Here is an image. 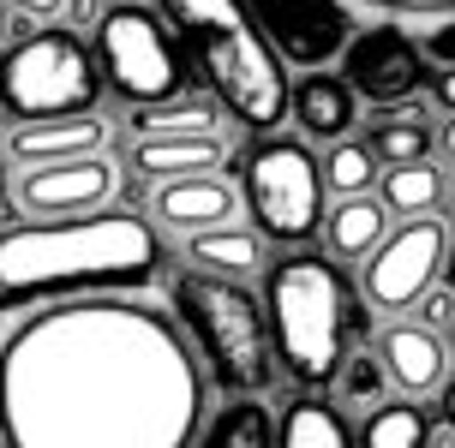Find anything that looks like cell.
I'll use <instances>...</instances> for the list:
<instances>
[{
  "instance_id": "19",
  "label": "cell",
  "mask_w": 455,
  "mask_h": 448,
  "mask_svg": "<svg viewBox=\"0 0 455 448\" xmlns=\"http://www.w3.org/2000/svg\"><path fill=\"white\" fill-rule=\"evenodd\" d=\"M222 102H204V96H168L156 108H132V132L138 138H210L222 132Z\"/></svg>"
},
{
  "instance_id": "25",
  "label": "cell",
  "mask_w": 455,
  "mask_h": 448,
  "mask_svg": "<svg viewBox=\"0 0 455 448\" xmlns=\"http://www.w3.org/2000/svg\"><path fill=\"white\" fill-rule=\"evenodd\" d=\"M354 443L360 448H426L432 443V419L413 401H384L378 413H365V425H360Z\"/></svg>"
},
{
  "instance_id": "11",
  "label": "cell",
  "mask_w": 455,
  "mask_h": 448,
  "mask_svg": "<svg viewBox=\"0 0 455 448\" xmlns=\"http://www.w3.org/2000/svg\"><path fill=\"white\" fill-rule=\"evenodd\" d=\"M114 192H120V161H108V150H102V156L24 168L12 198H19V209L36 216V222H78V216L108 209Z\"/></svg>"
},
{
  "instance_id": "33",
  "label": "cell",
  "mask_w": 455,
  "mask_h": 448,
  "mask_svg": "<svg viewBox=\"0 0 455 448\" xmlns=\"http://www.w3.org/2000/svg\"><path fill=\"white\" fill-rule=\"evenodd\" d=\"M443 419H450V430H455V377L443 382Z\"/></svg>"
},
{
  "instance_id": "8",
  "label": "cell",
  "mask_w": 455,
  "mask_h": 448,
  "mask_svg": "<svg viewBox=\"0 0 455 448\" xmlns=\"http://www.w3.org/2000/svg\"><path fill=\"white\" fill-rule=\"evenodd\" d=\"M323 161L294 138H264L246 150V209L275 246H299L323 227Z\"/></svg>"
},
{
  "instance_id": "36",
  "label": "cell",
  "mask_w": 455,
  "mask_h": 448,
  "mask_svg": "<svg viewBox=\"0 0 455 448\" xmlns=\"http://www.w3.org/2000/svg\"><path fill=\"white\" fill-rule=\"evenodd\" d=\"M0 209H6V185H0Z\"/></svg>"
},
{
  "instance_id": "35",
  "label": "cell",
  "mask_w": 455,
  "mask_h": 448,
  "mask_svg": "<svg viewBox=\"0 0 455 448\" xmlns=\"http://www.w3.org/2000/svg\"><path fill=\"white\" fill-rule=\"evenodd\" d=\"M443 275H450V293H455V246H450V263H443Z\"/></svg>"
},
{
  "instance_id": "4",
  "label": "cell",
  "mask_w": 455,
  "mask_h": 448,
  "mask_svg": "<svg viewBox=\"0 0 455 448\" xmlns=\"http://www.w3.org/2000/svg\"><path fill=\"white\" fill-rule=\"evenodd\" d=\"M264 305H270V323H275V358L306 389L336 382L341 365L354 358V335H365V317L354 311V293H347L336 263H323V251L275 257Z\"/></svg>"
},
{
  "instance_id": "14",
  "label": "cell",
  "mask_w": 455,
  "mask_h": 448,
  "mask_svg": "<svg viewBox=\"0 0 455 448\" xmlns=\"http://www.w3.org/2000/svg\"><path fill=\"white\" fill-rule=\"evenodd\" d=\"M102 144H108V120H96V114H60V120H12L6 156L19 161V168H48V161L102 156Z\"/></svg>"
},
{
  "instance_id": "32",
  "label": "cell",
  "mask_w": 455,
  "mask_h": 448,
  "mask_svg": "<svg viewBox=\"0 0 455 448\" xmlns=\"http://www.w3.org/2000/svg\"><path fill=\"white\" fill-rule=\"evenodd\" d=\"M437 108H450V114H455V67L437 72Z\"/></svg>"
},
{
  "instance_id": "5",
  "label": "cell",
  "mask_w": 455,
  "mask_h": 448,
  "mask_svg": "<svg viewBox=\"0 0 455 448\" xmlns=\"http://www.w3.org/2000/svg\"><path fill=\"white\" fill-rule=\"evenodd\" d=\"M174 311L180 323L198 335L210 371L228 395L240 401H258L275 377V341H270V311H258L240 281H222V275H204V269H186L174 275Z\"/></svg>"
},
{
  "instance_id": "22",
  "label": "cell",
  "mask_w": 455,
  "mask_h": 448,
  "mask_svg": "<svg viewBox=\"0 0 455 448\" xmlns=\"http://www.w3.org/2000/svg\"><path fill=\"white\" fill-rule=\"evenodd\" d=\"M275 448H360V443L347 436V419H341L336 401H312V395H299V401L282 413Z\"/></svg>"
},
{
  "instance_id": "23",
  "label": "cell",
  "mask_w": 455,
  "mask_h": 448,
  "mask_svg": "<svg viewBox=\"0 0 455 448\" xmlns=\"http://www.w3.org/2000/svg\"><path fill=\"white\" fill-rule=\"evenodd\" d=\"M378 198H384L389 216H437V203H443V174H437L432 161H413V168H384V185H378Z\"/></svg>"
},
{
  "instance_id": "29",
  "label": "cell",
  "mask_w": 455,
  "mask_h": 448,
  "mask_svg": "<svg viewBox=\"0 0 455 448\" xmlns=\"http://www.w3.org/2000/svg\"><path fill=\"white\" fill-rule=\"evenodd\" d=\"M426 54H432L437 67H455V19H450V24H432V36H426Z\"/></svg>"
},
{
  "instance_id": "10",
  "label": "cell",
  "mask_w": 455,
  "mask_h": 448,
  "mask_svg": "<svg viewBox=\"0 0 455 448\" xmlns=\"http://www.w3.org/2000/svg\"><path fill=\"white\" fill-rule=\"evenodd\" d=\"M251 24L288 67H330L354 43V19L341 0H246Z\"/></svg>"
},
{
  "instance_id": "30",
  "label": "cell",
  "mask_w": 455,
  "mask_h": 448,
  "mask_svg": "<svg viewBox=\"0 0 455 448\" xmlns=\"http://www.w3.org/2000/svg\"><path fill=\"white\" fill-rule=\"evenodd\" d=\"M19 19H36V24H48V19H60L67 12V0H6Z\"/></svg>"
},
{
  "instance_id": "24",
  "label": "cell",
  "mask_w": 455,
  "mask_h": 448,
  "mask_svg": "<svg viewBox=\"0 0 455 448\" xmlns=\"http://www.w3.org/2000/svg\"><path fill=\"white\" fill-rule=\"evenodd\" d=\"M198 448H275V419L258 401H228L210 430L198 436Z\"/></svg>"
},
{
  "instance_id": "20",
  "label": "cell",
  "mask_w": 455,
  "mask_h": 448,
  "mask_svg": "<svg viewBox=\"0 0 455 448\" xmlns=\"http://www.w3.org/2000/svg\"><path fill=\"white\" fill-rule=\"evenodd\" d=\"M186 257L204 269V275H222V281H246L264 269V240L246 233V227H216V233H198L186 240Z\"/></svg>"
},
{
  "instance_id": "13",
  "label": "cell",
  "mask_w": 455,
  "mask_h": 448,
  "mask_svg": "<svg viewBox=\"0 0 455 448\" xmlns=\"http://www.w3.org/2000/svg\"><path fill=\"white\" fill-rule=\"evenodd\" d=\"M150 209H156L162 227H174L186 240L198 233H216V227H234V216L246 209V192L222 174H198V179H162L150 192Z\"/></svg>"
},
{
  "instance_id": "17",
  "label": "cell",
  "mask_w": 455,
  "mask_h": 448,
  "mask_svg": "<svg viewBox=\"0 0 455 448\" xmlns=\"http://www.w3.org/2000/svg\"><path fill=\"white\" fill-rule=\"evenodd\" d=\"M132 174L144 179H198V174H222L228 168V138L210 132V138H138L132 144Z\"/></svg>"
},
{
  "instance_id": "15",
  "label": "cell",
  "mask_w": 455,
  "mask_h": 448,
  "mask_svg": "<svg viewBox=\"0 0 455 448\" xmlns=\"http://www.w3.org/2000/svg\"><path fill=\"white\" fill-rule=\"evenodd\" d=\"M378 358H384L389 382H395L408 401H419V395H432V389L450 382V347H443V335L426 329V323H389L384 341H378Z\"/></svg>"
},
{
  "instance_id": "1",
  "label": "cell",
  "mask_w": 455,
  "mask_h": 448,
  "mask_svg": "<svg viewBox=\"0 0 455 448\" xmlns=\"http://www.w3.org/2000/svg\"><path fill=\"white\" fill-rule=\"evenodd\" d=\"M204 377L180 329L132 299H84L0 347L6 448H186Z\"/></svg>"
},
{
  "instance_id": "34",
  "label": "cell",
  "mask_w": 455,
  "mask_h": 448,
  "mask_svg": "<svg viewBox=\"0 0 455 448\" xmlns=\"http://www.w3.org/2000/svg\"><path fill=\"white\" fill-rule=\"evenodd\" d=\"M437 144H443V156L455 161V120H450V126H443V138H437Z\"/></svg>"
},
{
  "instance_id": "27",
  "label": "cell",
  "mask_w": 455,
  "mask_h": 448,
  "mask_svg": "<svg viewBox=\"0 0 455 448\" xmlns=\"http://www.w3.org/2000/svg\"><path fill=\"white\" fill-rule=\"evenodd\" d=\"M384 382H389V371H384V358H371V353H354L347 365H341V377L330 382L336 389V406H384Z\"/></svg>"
},
{
  "instance_id": "2",
  "label": "cell",
  "mask_w": 455,
  "mask_h": 448,
  "mask_svg": "<svg viewBox=\"0 0 455 448\" xmlns=\"http://www.w3.org/2000/svg\"><path fill=\"white\" fill-rule=\"evenodd\" d=\"M156 227L132 209H96L78 222H24L0 233V305L48 293L144 287L162 275Z\"/></svg>"
},
{
  "instance_id": "6",
  "label": "cell",
  "mask_w": 455,
  "mask_h": 448,
  "mask_svg": "<svg viewBox=\"0 0 455 448\" xmlns=\"http://www.w3.org/2000/svg\"><path fill=\"white\" fill-rule=\"evenodd\" d=\"M0 108L12 120L96 114V60L72 30H36L0 60Z\"/></svg>"
},
{
  "instance_id": "21",
  "label": "cell",
  "mask_w": 455,
  "mask_h": 448,
  "mask_svg": "<svg viewBox=\"0 0 455 448\" xmlns=\"http://www.w3.org/2000/svg\"><path fill=\"white\" fill-rule=\"evenodd\" d=\"M432 126H426V108H395L384 120H371V138L365 150L384 161V168H413V161H432Z\"/></svg>"
},
{
  "instance_id": "12",
  "label": "cell",
  "mask_w": 455,
  "mask_h": 448,
  "mask_svg": "<svg viewBox=\"0 0 455 448\" xmlns=\"http://www.w3.org/2000/svg\"><path fill=\"white\" fill-rule=\"evenodd\" d=\"M341 78H347L354 96H365L371 108H402V102H413L419 84H426V60H419V48H413L395 24H371L365 36L347 43Z\"/></svg>"
},
{
  "instance_id": "9",
  "label": "cell",
  "mask_w": 455,
  "mask_h": 448,
  "mask_svg": "<svg viewBox=\"0 0 455 448\" xmlns=\"http://www.w3.org/2000/svg\"><path fill=\"white\" fill-rule=\"evenodd\" d=\"M450 263V227L437 216H419V222H402L384 246L371 251V263L360 269V293L371 311H408L419 305L432 281Z\"/></svg>"
},
{
  "instance_id": "16",
  "label": "cell",
  "mask_w": 455,
  "mask_h": 448,
  "mask_svg": "<svg viewBox=\"0 0 455 448\" xmlns=\"http://www.w3.org/2000/svg\"><path fill=\"white\" fill-rule=\"evenodd\" d=\"M288 108H294L306 138L341 144V138L354 132V120H360V96H354V84L336 78V72H306L294 84V96H288Z\"/></svg>"
},
{
  "instance_id": "28",
  "label": "cell",
  "mask_w": 455,
  "mask_h": 448,
  "mask_svg": "<svg viewBox=\"0 0 455 448\" xmlns=\"http://www.w3.org/2000/svg\"><path fill=\"white\" fill-rule=\"evenodd\" d=\"M67 30L72 36H84V30H102V19H108V0H67Z\"/></svg>"
},
{
  "instance_id": "3",
  "label": "cell",
  "mask_w": 455,
  "mask_h": 448,
  "mask_svg": "<svg viewBox=\"0 0 455 448\" xmlns=\"http://www.w3.org/2000/svg\"><path fill=\"white\" fill-rule=\"evenodd\" d=\"M162 19L180 30L186 54L210 78L228 120H240L246 132H270L288 114L294 90L282 78V54L251 24L246 0H162Z\"/></svg>"
},
{
  "instance_id": "18",
  "label": "cell",
  "mask_w": 455,
  "mask_h": 448,
  "mask_svg": "<svg viewBox=\"0 0 455 448\" xmlns=\"http://www.w3.org/2000/svg\"><path fill=\"white\" fill-rule=\"evenodd\" d=\"M389 209L384 198H341L330 216H323V240H330V257H341V263H354V257H371V251L384 246L389 233Z\"/></svg>"
},
{
  "instance_id": "7",
  "label": "cell",
  "mask_w": 455,
  "mask_h": 448,
  "mask_svg": "<svg viewBox=\"0 0 455 448\" xmlns=\"http://www.w3.org/2000/svg\"><path fill=\"white\" fill-rule=\"evenodd\" d=\"M96 67L108 72V90L126 108H156L180 96L186 60L174 48V24L150 12L144 0H114L96 30Z\"/></svg>"
},
{
  "instance_id": "31",
  "label": "cell",
  "mask_w": 455,
  "mask_h": 448,
  "mask_svg": "<svg viewBox=\"0 0 455 448\" xmlns=\"http://www.w3.org/2000/svg\"><path fill=\"white\" fill-rule=\"evenodd\" d=\"M450 299H455V293H450ZM450 299H443V293H432V299L419 305V317H426V329H443V323H450Z\"/></svg>"
},
{
  "instance_id": "26",
  "label": "cell",
  "mask_w": 455,
  "mask_h": 448,
  "mask_svg": "<svg viewBox=\"0 0 455 448\" xmlns=\"http://www.w3.org/2000/svg\"><path fill=\"white\" fill-rule=\"evenodd\" d=\"M378 168H384V161L371 156L365 144H347V138L323 150V185H330L336 198H365L371 179H378Z\"/></svg>"
},
{
  "instance_id": "37",
  "label": "cell",
  "mask_w": 455,
  "mask_h": 448,
  "mask_svg": "<svg viewBox=\"0 0 455 448\" xmlns=\"http://www.w3.org/2000/svg\"><path fill=\"white\" fill-rule=\"evenodd\" d=\"M450 203H455V185H450Z\"/></svg>"
}]
</instances>
